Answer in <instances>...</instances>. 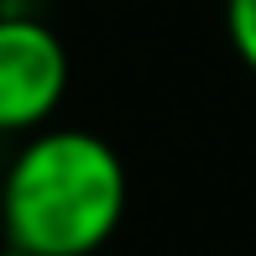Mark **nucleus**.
Here are the masks:
<instances>
[{
	"label": "nucleus",
	"mask_w": 256,
	"mask_h": 256,
	"mask_svg": "<svg viewBox=\"0 0 256 256\" xmlns=\"http://www.w3.org/2000/svg\"><path fill=\"white\" fill-rule=\"evenodd\" d=\"M126 162L94 131H32L0 172L6 240L37 256H94L126 220Z\"/></svg>",
	"instance_id": "nucleus-1"
},
{
	"label": "nucleus",
	"mask_w": 256,
	"mask_h": 256,
	"mask_svg": "<svg viewBox=\"0 0 256 256\" xmlns=\"http://www.w3.org/2000/svg\"><path fill=\"white\" fill-rule=\"evenodd\" d=\"M68 89V52L37 16H0V136H32Z\"/></svg>",
	"instance_id": "nucleus-2"
},
{
	"label": "nucleus",
	"mask_w": 256,
	"mask_h": 256,
	"mask_svg": "<svg viewBox=\"0 0 256 256\" xmlns=\"http://www.w3.org/2000/svg\"><path fill=\"white\" fill-rule=\"evenodd\" d=\"M225 32L236 58L256 74V0H225Z\"/></svg>",
	"instance_id": "nucleus-3"
},
{
	"label": "nucleus",
	"mask_w": 256,
	"mask_h": 256,
	"mask_svg": "<svg viewBox=\"0 0 256 256\" xmlns=\"http://www.w3.org/2000/svg\"><path fill=\"white\" fill-rule=\"evenodd\" d=\"M0 256H37V251H21V246H6V251H0Z\"/></svg>",
	"instance_id": "nucleus-4"
},
{
	"label": "nucleus",
	"mask_w": 256,
	"mask_h": 256,
	"mask_svg": "<svg viewBox=\"0 0 256 256\" xmlns=\"http://www.w3.org/2000/svg\"><path fill=\"white\" fill-rule=\"evenodd\" d=\"M0 172H6V168H0Z\"/></svg>",
	"instance_id": "nucleus-5"
}]
</instances>
